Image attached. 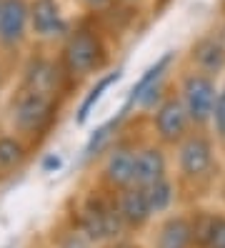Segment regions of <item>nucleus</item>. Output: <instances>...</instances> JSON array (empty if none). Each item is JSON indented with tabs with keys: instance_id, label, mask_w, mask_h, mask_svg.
I'll return each mask as SVG.
<instances>
[{
	"instance_id": "f257e3e1",
	"label": "nucleus",
	"mask_w": 225,
	"mask_h": 248,
	"mask_svg": "<svg viewBox=\"0 0 225 248\" xmlns=\"http://www.w3.org/2000/svg\"><path fill=\"white\" fill-rule=\"evenodd\" d=\"M58 108H60L58 95L20 85V91L10 100L8 125L15 136H20L33 148L43 138L50 136V130L58 121Z\"/></svg>"
},
{
	"instance_id": "f03ea898",
	"label": "nucleus",
	"mask_w": 225,
	"mask_h": 248,
	"mask_svg": "<svg viewBox=\"0 0 225 248\" xmlns=\"http://www.w3.org/2000/svg\"><path fill=\"white\" fill-rule=\"evenodd\" d=\"M60 63L70 80L88 78L103 70L108 63V46H105L103 31L95 23V16H85L73 25L68 38L60 43Z\"/></svg>"
},
{
	"instance_id": "7ed1b4c3",
	"label": "nucleus",
	"mask_w": 225,
	"mask_h": 248,
	"mask_svg": "<svg viewBox=\"0 0 225 248\" xmlns=\"http://www.w3.org/2000/svg\"><path fill=\"white\" fill-rule=\"evenodd\" d=\"M73 223L88 233L95 243L115 241L128 226L118 211L115 198H105L103 193H88L75 203Z\"/></svg>"
},
{
	"instance_id": "20e7f679",
	"label": "nucleus",
	"mask_w": 225,
	"mask_h": 248,
	"mask_svg": "<svg viewBox=\"0 0 225 248\" xmlns=\"http://www.w3.org/2000/svg\"><path fill=\"white\" fill-rule=\"evenodd\" d=\"M75 20L63 0H30V38L40 43H63Z\"/></svg>"
},
{
	"instance_id": "39448f33",
	"label": "nucleus",
	"mask_w": 225,
	"mask_h": 248,
	"mask_svg": "<svg viewBox=\"0 0 225 248\" xmlns=\"http://www.w3.org/2000/svg\"><path fill=\"white\" fill-rule=\"evenodd\" d=\"M30 40V0H3L0 8V50L18 53Z\"/></svg>"
},
{
	"instance_id": "423d86ee",
	"label": "nucleus",
	"mask_w": 225,
	"mask_h": 248,
	"mask_svg": "<svg viewBox=\"0 0 225 248\" xmlns=\"http://www.w3.org/2000/svg\"><path fill=\"white\" fill-rule=\"evenodd\" d=\"M180 93H183V106L190 115L193 123H208L210 115H213V106H215V98H218V88L213 78L208 76V73H190V76L183 80V88H180Z\"/></svg>"
},
{
	"instance_id": "0eeeda50",
	"label": "nucleus",
	"mask_w": 225,
	"mask_h": 248,
	"mask_svg": "<svg viewBox=\"0 0 225 248\" xmlns=\"http://www.w3.org/2000/svg\"><path fill=\"white\" fill-rule=\"evenodd\" d=\"M68 80H70V76L65 73L60 58H55V61H50V58H33L25 68V76H23V85L53 93V95L63 93Z\"/></svg>"
},
{
	"instance_id": "6e6552de",
	"label": "nucleus",
	"mask_w": 225,
	"mask_h": 248,
	"mask_svg": "<svg viewBox=\"0 0 225 248\" xmlns=\"http://www.w3.org/2000/svg\"><path fill=\"white\" fill-rule=\"evenodd\" d=\"M190 123L193 121L183 106V100H178V98H168L155 113V130H158L160 140H165V143L183 140Z\"/></svg>"
},
{
	"instance_id": "1a4fd4ad",
	"label": "nucleus",
	"mask_w": 225,
	"mask_h": 248,
	"mask_svg": "<svg viewBox=\"0 0 225 248\" xmlns=\"http://www.w3.org/2000/svg\"><path fill=\"white\" fill-rule=\"evenodd\" d=\"M210 163H213V148H210L208 138H203V136L183 138L178 166H180V173H183L185 178H200L210 168Z\"/></svg>"
},
{
	"instance_id": "9d476101",
	"label": "nucleus",
	"mask_w": 225,
	"mask_h": 248,
	"mask_svg": "<svg viewBox=\"0 0 225 248\" xmlns=\"http://www.w3.org/2000/svg\"><path fill=\"white\" fill-rule=\"evenodd\" d=\"M170 63H173V53L160 55L158 61L140 76V80L133 85L125 108H130V106H153L155 93L160 91V83H163V78H165V73H168Z\"/></svg>"
},
{
	"instance_id": "9b49d317",
	"label": "nucleus",
	"mask_w": 225,
	"mask_h": 248,
	"mask_svg": "<svg viewBox=\"0 0 225 248\" xmlns=\"http://www.w3.org/2000/svg\"><path fill=\"white\" fill-rule=\"evenodd\" d=\"M135 153H138L135 148H115L105 158L103 181L113 191H123V188L135 186Z\"/></svg>"
},
{
	"instance_id": "f8f14e48",
	"label": "nucleus",
	"mask_w": 225,
	"mask_h": 248,
	"mask_svg": "<svg viewBox=\"0 0 225 248\" xmlns=\"http://www.w3.org/2000/svg\"><path fill=\"white\" fill-rule=\"evenodd\" d=\"M115 203H118V211H120V216H123L128 228H140V226L148 223V218L153 216L143 186H130V188L118 191Z\"/></svg>"
},
{
	"instance_id": "ddd939ff",
	"label": "nucleus",
	"mask_w": 225,
	"mask_h": 248,
	"mask_svg": "<svg viewBox=\"0 0 225 248\" xmlns=\"http://www.w3.org/2000/svg\"><path fill=\"white\" fill-rule=\"evenodd\" d=\"M28 153H30V145L20 136H15L13 130L10 133H0V178L20 170L23 163L28 160Z\"/></svg>"
},
{
	"instance_id": "4468645a",
	"label": "nucleus",
	"mask_w": 225,
	"mask_h": 248,
	"mask_svg": "<svg viewBox=\"0 0 225 248\" xmlns=\"http://www.w3.org/2000/svg\"><path fill=\"white\" fill-rule=\"evenodd\" d=\"M193 63L198 65L200 73H218L225 65V43L220 35H205L198 40V46L193 48Z\"/></svg>"
},
{
	"instance_id": "2eb2a0df",
	"label": "nucleus",
	"mask_w": 225,
	"mask_h": 248,
	"mask_svg": "<svg viewBox=\"0 0 225 248\" xmlns=\"http://www.w3.org/2000/svg\"><path fill=\"white\" fill-rule=\"evenodd\" d=\"M165 178V155L160 148H138L135 153V186H150Z\"/></svg>"
},
{
	"instance_id": "dca6fc26",
	"label": "nucleus",
	"mask_w": 225,
	"mask_h": 248,
	"mask_svg": "<svg viewBox=\"0 0 225 248\" xmlns=\"http://www.w3.org/2000/svg\"><path fill=\"white\" fill-rule=\"evenodd\" d=\"M195 241V233L193 226L185 218H170L165 221L158 231V238H155V248H193Z\"/></svg>"
},
{
	"instance_id": "f3484780",
	"label": "nucleus",
	"mask_w": 225,
	"mask_h": 248,
	"mask_svg": "<svg viewBox=\"0 0 225 248\" xmlns=\"http://www.w3.org/2000/svg\"><path fill=\"white\" fill-rule=\"evenodd\" d=\"M120 76H123V70H113V73H105L103 78H98V83L93 85V88H90V93L83 98V103H80V108H78V115H75V123L78 125H83L88 118H90V113H93V108H95V103L103 98V93L110 88L113 83H118L120 80Z\"/></svg>"
},
{
	"instance_id": "a211bd4d",
	"label": "nucleus",
	"mask_w": 225,
	"mask_h": 248,
	"mask_svg": "<svg viewBox=\"0 0 225 248\" xmlns=\"http://www.w3.org/2000/svg\"><path fill=\"white\" fill-rule=\"evenodd\" d=\"M125 113H128V108H123V110H120V115H118V118H110L108 123H105V125H100V128L95 130V133L90 136V140L85 143V151H83V158H95V155H98V153H100V151L105 148V145L110 143V136H113L115 130H118L120 121L125 118Z\"/></svg>"
},
{
	"instance_id": "6ab92c4d",
	"label": "nucleus",
	"mask_w": 225,
	"mask_h": 248,
	"mask_svg": "<svg viewBox=\"0 0 225 248\" xmlns=\"http://www.w3.org/2000/svg\"><path fill=\"white\" fill-rule=\"evenodd\" d=\"M145 196H148V203H150V211L153 213H163L170 208V203L175 198L173 193V183L168 178H160L155 183L145 186Z\"/></svg>"
},
{
	"instance_id": "aec40b11",
	"label": "nucleus",
	"mask_w": 225,
	"mask_h": 248,
	"mask_svg": "<svg viewBox=\"0 0 225 248\" xmlns=\"http://www.w3.org/2000/svg\"><path fill=\"white\" fill-rule=\"evenodd\" d=\"M55 248H95V241L70 221V226L55 236Z\"/></svg>"
},
{
	"instance_id": "412c9836",
	"label": "nucleus",
	"mask_w": 225,
	"mask_h": 248,
	"mask_svg": "<svg viewBox=\"0 0 225 248\" xmlns=\"http://www.w3.org/2000/svg\"><path fill=\"white\" fill-rule=\"evenodd\" d=\"M210 123H213L215 133H218L220 138H225V88L218 91L215 106H213V115H210Z\"/></svg>"
},
{
	"instance_id": "4be33fe9",
	"label": "nucleus",
	"mask_w": 225,
	"mask_h": 248,
	"mask_svg": "<svg viewBox=\"0 0 225 248\" xmlns=\"http://www.w3.org/2000/svg\"><path fill=\"white\" fill-rule=\"evenodd\" d=\"M75 3L80 5V10L85 16H103V13H108L118 5V0H75Z\"/></svg>"
},
{
	"instance_id": "5701e85b",
	"label": "nucleus",
	"mask_w": 225,
	"mask_h": 248,
	"mask_svg": "<svg viewBox=\"0 0 225 248\" xmlns=\"http://www.w3.org/2000/svg\"><path fill=\"white\" fill-rule=\"evenodd\" d=\"M105 248H140V246H135V243H130V241H108V246Z\"/></svg>"
},
{
	"instance_id": "b1692460",
	"label": "nucleus",
	"mask_w": 225,
	"mask_h": 248,
	"mask_svg": "<svg viewBox=\"0 0 225 248\" xmlns=\"http://www.w3.org/2000/svg\"><path fill=\"white\" fill-rule=\"evenodd\" d=\"M58 166H60V158H58V155H50L48 160H45V166H43V168L48 170V168H58Z\"/></svg>"
},
{
	"instance_id": "393cba45",
	"label": "nucleus",
	"mask_w": 225,
	"mask_h": 248,
	"mask_svg": "<svg viewBox=\"0 0 225 248\" xmlns=\"http://www.w3.org/2000/svg\"><path fill=\"white\" fill-rule=\"evenodd\" d=\"M143 0H118V5H138Z\"/></svg>"
},
{
	"instance_id": "a878e982",
	"label": "nucleus",
	"mask_w": 225,
	"mask_h": 248,
	"mask_svg": "<svg viewBox=\"0 0 225 248\" xmlns=\"http://www.w3.org/2000/svg\"><path fill=\"white\" fill-rule=\"evenodd\" d=\"M0 83H3V68H0Z\"/></svg>"
},
{
	"instance_id": "bb28decb",
	"label": "nucleus",
	"mask_w": 225,
	"mask_h": 248,
	"mask_svg": "<svg viewBox=\"0 0 225 248\" xmlns=\"http://www.w3.org/2000/svg\"><path fill=\"white\" fill-rule=\"evenodd\" d=\"M0 8H3V0H0Z\"/></svg>"
}]
</instances>
